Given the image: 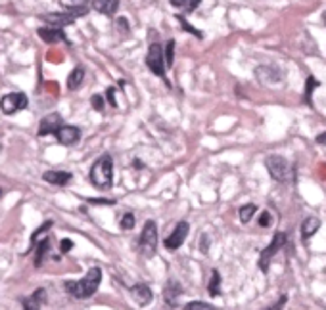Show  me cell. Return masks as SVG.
<instances>
[{
  "label": "cell",
  "instance_id": "2e32d148",
  "mask_svg": "<svg viewBox=\"0 0 326 310\" xmlns=\"http://www.w3.org/2000/svg\"><path fill=\"white\" fill-rule=\"evenodd\" d=\"M182 293V287L179 281H169L165 285V291H163V297H165V303L171 304V306H175L177 304V299H179V295Z\"/></svg>",
  "mask_w": 326,
  "mask_h": 310
},
{
  "label": "cell",
  "instance_id": "e0dca14e",
  "mask_svg": "<svg viewBox=\"0 0 326 310\" xmlns=\"http://www.w3.org/2000/svg\"><path fill=\"white\" fill-rule=\"evenodd\" d=\"M92 8L98 10L100 14L113 15L117 12V8H119V2H117V0H94V2H92Z\"/></svg>",
  "mask_w": 326,
  "mask_h": 310
},
{
  "label": "cell",
  "instance_id": "1f68e13d",
  "mask_svg": "<svg viewBox=\"0 0 326 310\" xmlns=\"http://www.w3.org/2000/svg\"><path fill=\"white\" fill-rule=\"evenodd\" d=\"M286 303H288V295H282L276 303H273L269 308H265V310H284V306H286Z\"/></svg>",
  "mask_w": 326,
  "mask_h": 310
},
{
  "label": "cell",
  "instance_id": "9c48e42d",
  "mask_svg": "<svg viewBox=\"0 0 326 310\" xmlns=\"http://www.w3.org/2000/svg\"><path fill=\"white\" fill-rule=\"evenodd\" d=\"M188 232H190V224L186 222V220H181V222L177 224V228L171 232V236L165 239V247L167 249H171V251L179 249V247L184 243V239H186V236H188Z\"/></svg>",
  "mask_w": 326,
  "mask_h": 310
},
{
  "label": "cell",
  "instance_id": "52a82bcc",
  "mask_svg": "<svg viewBox=\"0 0 326 310\" xmlns=\"http://www.w3.org/2000/svg\"><path fill=\"white\" fill-rule=\"evenodd\" d=\"M29 106V100L23 92H10L6 96H2L0 100V109L6 113V115H14L17 111H22Z\"/></svg>",
  "mask_w": 326,
  "mask_h": 310
},
{
  "label": "cell",
  "instance_id": "30bf717a",
  "mask_svg": "<svg viewBox=\"0 0 326 310\" xmlns=\"http://www.w3.org/2000/svg\"><path fill=\"white\" fill-rule=\"evenodd\" d=\"M56 138H58V142L62 146H73V144H77V142H79L81 130H79V127H73V125H64V127L58 130Z\"/></svg>",
  "mask_w": 326,
  "mask_h": 310
},
{
  "label": "cell",
  "instance_id": "44dd1931",
  "mask_svg": "<svg viewBox=\"0 0 326 310\" xmlns=\"http://www.w3.org/2000/svg\"><path fill=\"white\" fill-rule=\"evenodd\" d=\"M48 247H50V239L44 238L39 245H36V255H35V266L41 268V264H43L44 260V255H46V251H48Z\"/></svg>",
  "mask_w": 326,
  "mask_h": 310
},
{
  "label": "cell",
  "instance_id": "6da1fadb",
  "mask_svg": "<svg viewBox=\"0 0 326 310\" xmlns=\"http://www.w3.org/2000/svg\"><path fill=\"white\" fill-rule=\"evenodd\" d=\"M100 281H102V270L98 266H94L88 270L85 278H81L77 281H65L64 287L75 299H88V297H92L98 291Z\"/></svg>",
  "mask_w": 326,
  "mask_h": 310
},
{
  "label": "cell",
  "instance_id": "7a4b0ae2",
  "mask_svg": "<svg viewBox=\"0 0 326 310\" xmlns=\"http://www.w3.org/2000/svg\"><path fill=\"white\" fill-rule=\"evenodd\" d=\"M90 182L98 190H106L113 184V159L109 155H102L94 161L90 169Z\"/></svg>",
  "mask_w": 326,
  "mask_h": 310
},
{
  "label": "cell",
  "instance_id": "ffe728a7",
  "mask_svg": "<svg viewBox=\"0 0 326 310\" xmlns=\"http://www.w3.org/2000/svg\"><path fill=\"white\" fill-rule=\"evenodd\" d=\"M320 228V220L319 218H305L303 224H301V234L303 238H311L313 234H317V230Z\"/></svg>",
  "mask_w": 326,
  "mask_h": 310
},
{
  "label": "cell",
  "instance_id": "603a6c76",
  "mask_svg": "<svg viewBox=\"0 0 326 310\" xmlns=\"http://www.w3.org/2000/svg\"><path fill=\"white\" fill-rule=\"evenodd\" d=\"M255 211H257V207H255L254 203H247V205H244V207H240V213H238L240 220H242L244 224H247L250 220H252V217L255 215Z\"/></svg>",
  "mask_w": 326,
  "mask_h": 310
},
{
  "label": "cell",
  "instance_id": "4dcf8cb0",
  "mask_svg": "<svg viewBox=\"0 0 326 310\" xmlns=\"http://www.w3.org/2000/svg\"><path fill=\"white\" fill-rule=\"evenodd\" d=\"M273 224V217H271V213L269 211H263L261 213V217H259V226L261 228H269Z\"/></svg>",
  "mask_w": 326,
  "mask_h": 310
},
{
  "label": "cell",
  "instance_id": "8fae6325",
  "mask_svg": "<svg viewBox=\"0 0 326 310\" xmlns=\"http://www.w3.org/2000/svg\"><path fill=\"white\" fill-rule=\"evenodd\" d=\"M130 295H132V299L137 301L138 306H146V304L152 303V289L148 287L146 283H137V285H132L130 287Z\"/></svg>",
  "mask_w": 326,
  "mask_h": 310
},
{
  "label": "cell",
  "instance_id": "8992f818",
  "mask_svg": "<svg viewBox=\"0 0 326 310\" xmlns=\"http://www.w3.org/2000/svg\"><path fill=\"white\" fill-rule=\"evenodd\" d=\"M286 245V234L284 232H276L275 236H273V241L269 243V247H265L263 251H261V257H259V270L263 274H267L269 272V264H271V260L275 257L278 249H282Z\"/></svg>",
  "mask_w": 326,
  "mask_h": 310
},
{
  "label": "cell",
  "instance_id": "484cf974",
  "mask_svg": "<svg viewBox=\"0 0 326 310\" xmlns=\"http://www.w3.org/2000/svg\"><path fill=\"white\" fill-rule=\"evenodd\" d=\"M319 87V80L317 79H313V77H309V79H307V82H305V104H309V106H311V94H313V90H315V88Z\"/></svg>",
  "mask_w": 326,
  "mask_h": 310
},
{
  "label": "cell",
  "instance_id": "9a60e30c",
  "mask_svg": "<svg viewBox=\"0 0 326 310\" xmlns=\"http://www.w3.org/2000/svg\"><path fill=\"white\" fill-rule=\"evenodd\" d=\"M36 35L48 44L65 40V33L62 29H58V27H39V29H36Z\"/></svg>",
  "mask_w": 326,
  "mask_h": 310
},
{
  "label": "cell",
  "instance_id": "ab89813d",
  "mask_svg": "<svg viewBox=\"0 0 326 310\" xmlns=\"http://www.w3.org/2000/svg\"><path fill=\"white\" fill-rule=\"evenodd\" d=\"M322 22L326 23V12H324V14H322Z\"/></svg>",
  "mask_w": 326,
  "mask_h": 310
},
{
  "label": "cell",
  "instance_id": "4316f807",
  "mask_svg": "<svg viewBox=\"0 0 326 310\" xmlns=\"http://www.w3.org/2000/svg\"><path fill=\"white\" fill-rule=\"evenodd\" d=\"M184 310H217L213 304L209 303H203V301H192L184 306Z\"/></svg>",
  "mask_w": 326,
  "mask_h": 310
},
{
  "label": "cell",
  "instance_id": "f546056e",
  "mask_svg": "<svg viewBox=\"0 0 326 310\" xmlns=\"http://www.w3.org/2000/svg\"><path fill=\"white\" fill-rule=\"evenodd\" d=\"M121 228H123V230H132V228H135V215H132V213L123 215V218H121Z\"/></svg>",
  "mask_w": 326,
  "mask_h": 310
},
{
  "label": "cell",
  "instance_id": "7c38bea8",
  "mask_svg": "<svg viewBox=\"0 0 326 310\" xmlns=\"http://www.w3.org/2000/svg\"><path fill=\"white\" fill-rule=\"evenodd\" d=\"M43 180L54 186H67L73 180V174L67 171H46L43 174Z\"/></svg>",
  "mask_w": 326,
  "mask_h": 310
},
{
  "label": "cell",
  "instance_id": "5bb4252c",
  "mask_svg": "<svg viewBox=\"0 0 326 310\" xmlns=\"http://www.w3.org/2000/svg\"><path fill=\"white\" fill-rule=\"evenodd\" d=\"M75 19H77V17L71 15L69 12H65V14H44L43 15V22L50 23V27H58V29H62L64 25H71Z\"/></svg>",
  "mask_w": 326,
  "mask_h": 310
},
{
  "label": "cell",
  "instance_id": "d6986e66",
  "mask_svg": "<svg viewBox=\"0 0 326 310\" xmlns=\"http://www.w3.org/2000/svg\"><path fill=\"white\" fill-rule=\"evenodd\" d=\"M83 79H85V69L77 65L71 73H69V77H67V88L69 90H77V88L83 85Z\"/></svg>",
  "mask_w": 326,
  "mask_h": 310
},
{
  "label": "cell",
  "instance_id": "3957f363",
  "mask_svg": "<svg viewBox=\"0 0 326 310\" xmlns=\"http://www.w3.org/2000/svg\"><path fill=\"white\" fill-rule=\"evenodd\" d=\"M265 165H267V171L271 173V176L278 182H288L294 176V169H292L290 161L280 157V155H269Z\"/></svg>",
  "mask_w": 326,
  "mask_h": 310
},
{
  "label": "cell",
  "instance_id": "5b68a950",
  "mask_svg": "<svg viewBox=\"0 0 326 310\" xmlns=\"http://www.w3.org/2000/svg\"><path fill=\"white\" fill-rule=\"evenodd\" d=\"M138 247L144 257H154L156 255V247H158V226L154 220H148L144 224V230H142V236H140V241H138Z\"/></svg>",
  "mask_w": 326,
  "mask_h": 310
},
{
  "label": "cell",
  "instance_id": "f1b7e54d",
  "mask_svg": "<svg viewBox=\"0 0 326 310\" xmlns=\"http://www.w3.org/2000/svg\"><path fill=\"white\" fill-rule=\"evenodd\" d=\"M175 61V40H169L165 46V64L173 65Z\"/></svg>",
  "mask_w": 326,
  "mask_h": 310
},
{
  "label": "cell",
  "instance_id": "74e56055",
  "mask_svg": "<svg viewBox=\"0 0 326 310\" xmlns=\"http://www.w3.org/2000/svg\"><path fill=\"white\" fill-rule=\"evenodd\" d=\"M317 144L326 146V130L322 132V134H319V136H317Z\"/></svg>",
  "mask_w": 326,
  "mask_h": 310
},
{
  "label": "cell",
  "instance_id": "60d3db41",
  "mask_svg": "<svg viewBox=\"0 0 326 310\" xmlns=\"http://www.w3.org/2000/svg\"><path fill=\"white\" fill-rule=\"evenodd\" d=\"M0 197H2V188H0Z\"/></svg>",
  "mask_w": 326,
  "mask_h": 310
},
{
  "label": "cell",
  "instance_id": "ba28073f",
  "mask_svg": "<svg viewBox=\"0 0 326 310\" xmlns=\"http://www.w3.org/2000/svg\"><path fill=\"white\" fill-rule=\"evenodd\" d=\"M64 127V119L60 113H48V115H44L41 119V123H39V130H36V134L39 136H48V134H58V130Z\"/></svg>",
  "mask_w": 326,
  "mask_h": 310
},
{
  "label": "cell",
  "instance_id": "83f0119b",
  "mask_svg": "<svg viewBox=\"0 0 326 310\" xmlns=\"http://www.w3.org/2000/svg\"><path fill=\"white\" fill-rule=\"evenodd\" d=\"M177 19H179V22H181L182 29H184V31H188V33H192V35H194V36H198V38H203V33H202V31L194 29V27H192V25H190V23L186 22V19H184V17H182V15H177Z\"/></svg>",
  "mask_w": 326,
  "mask_h": 310
},
{
  "label": "cell",
  "instance_id": "d4e9b609",
  "mask_svg": "<svg viewBox=\"0 0 326 310\" xmlns=\"http://www.w3.org/2000/svg\"><path fill=\"white\" fill-rule=\"evenodd\" d=\"M171 6H175V8H184L186 12H192L194 8L200 6V0H171Z\"/></svg>",
  "mask_w": 326,
  "mask_h": 310
},
{
  "label": "cell",
  "instance_id": "f35d334b",
  "mask_svg": "<svg viewBox=\"0 0 326 310\" xmlns=\"http://www.w3.org/2000/svg\"><path fill=\"white\" fill-rule=\"evenodd\" d=\"M207 245H209V241H207V236H203V245L202 247V253H207Z\"/></svg>",
  "mask_w": 326,
  "mask_h": 310
},
{
  "label": "cell",
  "instance_id": "7402d4cb",
  "mask_svg": "<svg viewBox=\"0 0 326 310\" xmlns=\"http://www.w3.org/2000/svg\"><path fill=\"white\" fill-rule=\"evenodd\" d=\"M209 295L211 297H217L221 295V274H219L217 270H213L211 272V280H209Z\"/></svg>",
  "mask_w": 326,
  "mask_h": 310
},
{
  "label": "cell",
  "instance_id": "277c9868",
  "mask_svg": "<svg viewBox=\"0 0 326 310\" xmlns=\"http://www.w3.org/2000/svg\"><path fill=\"white\" fill-rule=\"evenodd\" d=\"M146 65L150 67V71L154 75H158L161 79L167 82L165 77V54L161 50V44L160 43H152L150 44V50H148V56H146ZM169 85V82H167ZM171 87V85H169Z\"/></svg>",
  "mask_w": 326,
  "mask_h": 310
},
{
  "label": "cell",
  "instance_id": "8d00e7d4",
  "mask_svg": "<svg viewBox=\"0 0 326 310\" xmlns=\"http://www.w3.org/2000/svg\"><path fill=\"white\" fill-rule=\"evenodd\" d=\"M127 19H125V17H119V19H117V25H119V29L121 31H125V33H129V25H127Z\"/></svg>",
  "mask_w": 326,
  "mask_h": 310
},
{
  "label": "cell",
  "instance_id": "836d02e7",
  "mask_svg": "<svg viewBox=\"0 0 326 310\" xmlns=\"http://www.w3.org/2000/svg\"><path fill=\"white\" fill-rule=\"evenodd\" d=\"M106 96H108V101L111 108H117V100H116V88L111 87L108 88V92H106Z\"/></svg>",
  "mask_w": 326,
  "mask_h": 310
},
{
  "label": "cell",
  "instance_id": "cb8c5ba5",
  "mask_svg": "<svg viewBox=\"0 0 326 310\" xmlns=\"http://www.w3.org/2000/svg\"><path fill=\"white\" fill-rule=\"evenodd\" d=\"M50 228H52V220H44L43 226H41V228H36V230L33 232V236H31V245H29V249L25 251V255H27V253H29L31 249L36 245V239H39V236H41V234H44L46 230H50Z\"/></svg>",
  "mask_w": 326,
  "mask_h": 310
},
{
  "label": "cell",
  "instance_id": "e575fe53",
  "mask_svg": "<svg viewBox=\"0 0 326 310\" xmlns=\"http://www.w3.org/2000/svg\"><path fill=\"white\" fill-rule=\"evenodd\" d=\"M71 249H73L71 239H62V241H60V251L62 253H67V251H71Z\"/></svg>",
  "mask_w": 326,
  "mask_h": 310
},
{
  "label": "cell",
  "instance_id": "d6a6232c",
  "mask_svg": "<svg viewBox=\"0 0 326 310\" xmlns=\"http://www.w3.org/2000/svg\"><path fill=\"white\" fill-rule=\"evenodd\" d=\"M90 104H92V108H94L96 111H102V109H104V98H102L100 94H94V96L90 98Z\"/></svg>",
  "mask_w": 326,
  "mask_h": 310
},
{
  "label": "cell",
  "instance_id": "4fadbf2b",
  "mask_svg": "<svg viewBox=\"0 0 326 310\" xmlns=\"http://www.w3.org/2000/svg\"><path fill=\"white\" fill-rule=\"evenodd\" d=\"M46 303V289L39 287L31 297L22 299L23 310H41V304Z\"/></svg>",
  "mask_w": 326,
  "mask_h": 310
},
{
  "label": "cell",
  "instance_id": "d590c367",
  "mask_svg": "<svg viewBox=\"0 0 326 310\" xmlns=\"http://www.w3.org/2000/svg\"><path fill=\"white\" fill-rule=\"evenodd\" d=\"M88 203H92V205H116V199H88Z\"/></svg>",
  "mask_w": 326,
  "mask_h": 310
},
{
  "label": "cell",
  "instance_id": "ac0fdd59",
  "mask_svg": "<svg viewBox=\"0 0 326 310\" xmlns=\"http://www.w3.org/2000/svg\"><path fill=\"white\" fill-rule=\"evenodd\" d=\"M62 6H65V12H69L75 17H81V15H87L88 14V4L87 2H60Z\"/></svg>",
  "mask_w": 326,
  "mask_h": 310
}]
</instances>
